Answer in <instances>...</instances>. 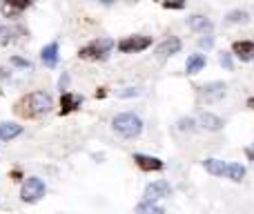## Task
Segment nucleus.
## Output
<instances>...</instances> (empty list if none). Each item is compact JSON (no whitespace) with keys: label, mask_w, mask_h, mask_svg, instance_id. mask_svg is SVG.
<instances>
[{"label":"nucleus","mask_w":254,"mask_h":214,"mask_svg":"<svg viewBox=\"0 0 254 214\" xmlns=\"http://www.w3.org/2000/svg\"><path fill=\"white\" fill-rule=\"evenodd\" d=\"M52 107H54L52 96L45 92H31L16 103V112L22 114V116H27V118L45 116L47 112H52Z\"/></svg>","instance_id":"f257e3e1"},{"label":"nucleus","mask_w":254,"mask_h":214,"mask_svg":"<svg viewBox=\"0 0 254 214\" xmlns=\"http://www.w3.org/2000/svg\"><path fill=\"white\" fill-rule=\"evenodd\" d=\"M112 127H114L116 134H121L123 139H136V136L143 132V121H140L136 114H119V116H114V121H112Z\"/></svg>","instance_id":"f03ea898"},{"label":"nucleus","mask_w":254,"mask_h":214,"mask_svg":"<svg viewBox=\"0 0 254 214\" xmlns=\"http://www.w3.org/2000/svg\"><path fill=\"white\" fill-rule=\"evenodd\" d=\"M112 47H114V40L112 38H96L89 45H85L78 52V56L83 61H105L107 54L112 52Z\"/></svg>","instance_id":"7ed1b4c3"},{"label":"nucleus","mask_w":254,"mask_h":214,"mask_svg":"<svg viewBox=\"0 0 254 214\" xmlns=\"http://www.w3.org/2000/svg\"><path fill=\"white\" fill-rule=\"evenodd\" d=\"M45 192H47L45 181L38 179V176H29V179H25V183H22L20 199L25 203H36V201H40V199L45 197Z\"/></svg>","instance_id":"20e7f679"},{"label":"nucleus","mask_w":254,"mask_h":214,"mask_svg":"<svg viewBox=\"0 0 254 214\" xmlns=\"http://www.w3.org/2000/svg\"><path fill=\"white\" fill-rule=\"evenodd\" d=\"M152 45V38L149 36H127L119 43V49L123 54H136V52H143Z\"/></svg>","instance_id":"39448f33"},{"label":"nucleus","mask_w":254,"mask_h":214,"mask_svg":"<svg viewBox=\"0 0 254 214\" xmlns=\"http://www.w3.org/2000/svg\"><path fill=\"white\" fill-rule=\"evenodd\" d=\"M172 194V188L167 181H154L145 188V201H156V199H165Z\"/></svg>","instance_id":"423d86ee"},{"label":"nucleus","mask_w":254,"mask_h":214,"mask_svg":"<svg viewBox=\"0 0 254 214\" xmlns=\"http://www.w3.org/2000/svg\"><path fill=\"white\" fill-rule=\"evenodd\" d=\"M201 96L205 98L207 103L221 101V98L225 96V83H219V80H214V83L203 85V87H201Z\"/></svg>","instance_id":"0eeeda50"},{"label":"nucleus","mask_w":254,"mask_h":214,"mask_svg":"<svg viewBox=\"0 0 254 214\" xmlns=\"http://www.w3.org/2000/svg\"><path fill=\"white\" fill-rule=\"evenodd\" d=\"M134 161L140 170L145 172H161L163 170V161L156 156H145V154H134Z\"/></svg>","instance_id":"6e6552de"},{"label":"nucleus","mask_w":254,"mask_h":214,"mask_svg":"<svg viewBox=\"0 0 254 214\" xmlns=\"http://www.w3.org/2000/svg\"><path fill=\"white\" fill-rule=\"evenodd\" d=\"M31 2H34V0H2V13L9 18H16L20 11L31 7Z\"/></svg>","instance_id":"1a4fd4ad"},{"label":"nucleus","mask_w":254,"mask_h":214,"mask_svg":"<svg viewBox=\"0 0 254 214\" xmlns=\"http://www.w3.org/2000/svg\"><path fill=\"white\" fill-rule=\"evenodd\" d=\"M188 25H190V29L196 31V34H210V31L214 29V25H212L210 18L198 16V13H194V16L188 18Z\"/></svg>","instance_id":"9d476101"},{"label":"nucleus","mask_w":254,"mask_h":214,"mask_svg":"<svg viewBox=\"0 0 254 214\" xmlns=\"http://www.w3.org/2000/svg\"><path fill=\"white\" fill-rule=\"evenodd\" d=\"M181 52V40L179 38H167V40H163L161 45L156 47V54H158V58H167V56H174V54H179Z\"/></svg>","instance_id":"9b49d317"},{"label":"nucleus","mask_w":254,"mask_h":214,"mask_svg":"<svg viewBox=\"0 0 254 214\" xmlns=\"http://www.w3.org/2000/svg\"><path fill=\"white\" fill-rule=\"evenodd\" d=\"M40 61H43L45 67L54 70V67L58 65V43H49L47 47H43V52H40Z\"/></svg>","instance_id":"f8f14e48"},{"label":"nucleus","mask_w":254,"mask_h":214,"mask_svg":"<svg viewBox=\"0 0 254 214\" xmlns=\"http://www.w3.org/2000/svg\"><path fill=\"white\" fill-rule=\"evenodd\" d=\"M22 134V125H18V123H0V141L2 143H9V141H13L16 136Z\"/></svg>","instance_id":"ddd939ff"},{"label":"nucleus","mask_w":254,"mask_h":214,"mask_svg":"<svg viewBox=\"0 0 254 214\" xmlns=\"http://www.w3.org/2000/svg\"><path fill=\"white\" fill-rule=\"evenodd\" d=\"M232 52L237 54L241 61H252L254 58V43L252 40H237L232 45Z\"/></svg>","instance_id":"4468645a"},{"label":"nucleus","mask_w":254,"mask_h":214,"mask_svg":"<svg viewBox=\"0 0 254 214\" xmlns=\"http://www.w3.org/2000/svg\"><path fill=\"white\" fill-rule=\"evenodd\" d=\"M198 121H201V127H205L207 132H219V130H223V121H221L216 114H212V112H203Z\"/></svg>","instance_id":"2eb2a0df"},{"label":"nucleus","mask_w":254,"mask_h":214,"mask_svg":"<svg viewBox=\"0 0 254 214\" xmlns=\"http://www.w3.org/2000/svg\"><path fill=\"white\" fill-rule=\"evenodd\" d=\"M80 103H83V98H80V96L65 92V94L61 96V114H69V112H74V109H78V107H80Z\"/></svg>","instance_id":"dca6fc26"},{"label":"nucleus","mask_w":254,"mask_h":214,"mask_svg":"<svg viewBox=\"0 0 254 214\" xmlns=\"http://www.w3.org/2000/svg\"><path fill=\"white\" fill-rule=\"evenodd\" d=\"M203 67H205V56L203 54H192L188 58V63H185V71L188 74H198Z\"/></svg>","instance_id":"f3484780"},{"label":"nucleus","mask_w":254,"mask_h":214,"mask_svg":"<svg viewBox=\"0 0 254 214\" xmlns=\"http://www.w3.org/2000/svg\"><path fill=\"white\" fill-rule=\"evenodd\" d=\"M225 176L232 179L234 183H239V181H243V176H246V167H243L241 163H225Z\"/></svg>","instance_id":"a211bd4d"},{"label":"nucleus","mask_w":254,"mask_h":214,"mask_svg":"<svg viewBox=\"0 0 254 214\" xmlns=\"http://www.w3.org/2000/svg\"><path fill=\"white\" fill-rule=\"evenodd\" d=\"M203 167H205V172H210L212 176H225V163L219 161V158H205Z\"/></svg>","instance_id":"6ab92c4d"},{"label":"nucleus","mask_w":254,"mask_h":214,"mask_svg":"<svg viewBox=\"0 0 254 214\" xmlns=\"http://www.w3.org/2000/svg\"><path fill=\"white\" fill-rule=\"evenodd\" d=\"M136 214H165V210L161 206H156L154 201H143L136 208Z\"/></svg>","instance_id":"aec40b11"},{"label":"nucleus","mask_w":254,"mask_h":214,"mask_svg":"<svg viewBox=\"0 0 254 214\" xmlns=\"http://www.w3.org/2000/svg\"><path fill=\"white\" fill-rule=\"evenodd\" d=\"M18 34H20V29H16V27H0V45L13 43Z\"/></svg>","instance_id":"412c9836"},{"label":"nucleus","mask_w":254,"mask_h":214,"mask_svg":"<svg viewBox=\"0 0 254 214\" xmlns=\"http://www.w3.org/2000/svg\"><path fill=\"white\" fill-rule=\"evenodd\" d=\"M228 22H248V11H230L228 13Z\"/></svg>","instance_id":"4be33fe9"},{"label":"nucleus","mask_w":254,"mask_h":214,"mask_svg":"<svg viewBox=\"0 0 254 214\" xmlns=\"http://www.w3.org/2000/svg\"><path fill=\"white\" fill-rule=\"evenodd\" d=\"M138 94H140L138 87H125V89H119V92H116V96H119V98H131V96H138Z\"/></svg>","instance_id":"5701e85b"},{"label":"nucleus","mask_w":254,"mask_h":214,"mask_svg":"<svg viewBox=\"0 0 254 214\" xmlns=\"http://www.w3.org/2000/svg\"><path fill=\"white\" fill-rule=\"evenodd\" d=\"M179 130L181 132H194V118H181Z\"/></svg>","instance_id":"b1692460"},{"label":"nucleus","mask_w":254,"mask_h":214,"mask_svg":"<svg viewBox=\"0 0 254 214\" xmlns=\"http://www.w3.org/2000/svg\"><path fill=\"white\" fill-rule=\"evenodd\" d=\"M163 7L165 9H183L185 0H163Z\"/></svg>","instance_id":"393cba45"},{"label":"nucleus","mask_w":254,"mask_h":214,"mask_svg":"<svg viewBox=\"0 0 254 214\" xmlns=\"http://www.w3.org/2000/svg\"><path fill=\"white\" fill-rule=\"evenodd\" d=\"M219 63H221V65H223L225 67V70H232V58H230V54H221V56H219Z\"/></svg>","instance_id":"a878e982"},{"label":"nucleus","mask_w":254,"mask_h":214,"mask_svg":"<svg viewBox=\"0 0 254 214\" xmlns=\"http://www.w3.org/2000/svg\"><path fill=\"white\" fill-rule=\"evenodd\" d=\"M11 63H13L16 67H25V70H29V67H31V63H29V61H25V58H20V56H13V58H11Z\"/></svg>","instance_id":"bb28decb"},{"label":"nucleus","mask_w":254,"mask_h":214,"mask_svg":"<svg viewBox=\"0 0 254 214\" xmlns=\"http://www.w3.org/2000/svg\"><path fill=\"white\" fill-rule=\"evenodd\" d=\"M201 47H205V49L212 47V38H203V40H201Z\"/></svg>","instance_id":"cd10ccee"},{"label":"nucleus","mask_w":254,"mask_h":214,"mask_svg":"<svg viewBox=\"0 0 254 214\" xmlns=\"http://www.w3.org/2000/svg\"><path fill=\"white\" fill-rule=\"evenodd\" d=\"M246 154H248V158H250V161H254V145H252V147H248V149H246Z\"/></svg>","instance_id":"c85d7f7f"},{"label":"nucleus","mask_w":254,"mask_h":214,"mask_svg":"<svg viewBox=\"0 0 254 214\" xmlns=\"http://www.w3.org/2000/svg\"><path fill=\"white\" fill-rule=\"evenodd\" d=\"M105 87H101V89H98V92H96V98H105Z\"/></svg>","instance_id":"c756f323"},{"label":"nucleus","mask_w":254,"mask_h":214,"mask_svg":"<svg viewBox=\"0 0 254 214\" xmlns=\"http://www.w3.org/2000/svg\"><path fill=\"white\" fill-rule=\"evenodd\" d=\"M248 105H250V107L254 109V96H252V98H248Z\"/></svg>","instance_id":"7c9ffc66"},{"label":"nucleus","mask_w":254,"mask_h":214,"mask_svg":"<svg viewBox=\"0 0 254 214\" xmlns=\"http://www.w3.org/2000/svg\"><path fill=\"white\" fill-rule=\"evenodd\" d=\"M0 78H7V71L4 70H0Z\"/></svg>","instance_id":"2f4dec72"},{"label":"nucleus","mask_w":254,"mask_h":214,"mask_svg":"<svg viewBox=\"0 0 254 214\" xmlns=\"http://www.w3.org/2000/svg\"><path fill=\"white\" fill-rule=\"evenodd\" d=\"M98 2H105V4H110V2H112V0H98Z\"/></svg>","instance_id":"473e14b6"}]
</instances>
